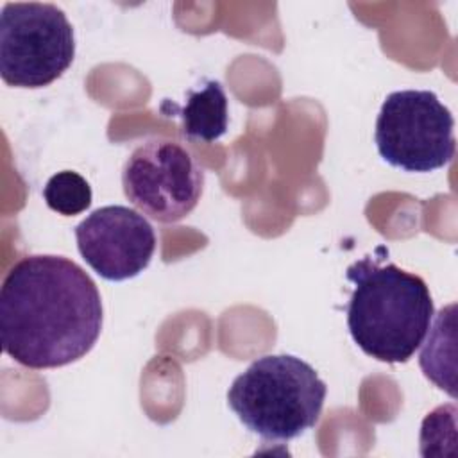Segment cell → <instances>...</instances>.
<instances>
[{
  "instance_id": "8992f818",
  "label": "cell",
  "mask_w": 458,
  "mask_h": 458,
  "mask_svg": "<svg viewBox=\"0 0 458 458\" xmlns=\"http://www.w3.org/2000/svg\"><path fill=\"white\" fill-rule=\"evenodd\" d=\"M122 186L129 202L143 215L161 224H175L197 208L204 170L181 143L150 138L125 159Z\"/></svg>"
},
{
  "instance_id": "ba28073f",
  "label": "cell",
  "mask_w": 458,
  "mask_h": 458,
  "mask_svg": "<svg viewBox=\"0 0 458 458\" xmlns=\"http://www.w3.org/2000/svg\"><path fill=\"white\" fill-rule=\"evenodd\" d=\"M172 111L181 118L188 140L211 143L227 132V95L218 81H204L199 89H188L184 106H172Z\"/></svg>"
},
{
  "instance_id": "3957f363",
  "label": "cell",
  "mask_w": 458,
  "mask_h": 458,
  "mask_svg": "<svg viewBox=\"0 0 458 458\" xmlns=\"http://www.w3.org/2000/svg\"><path fill=\"white\" fill-rule=\"evenodd\" d=\"M326 394V383L308 361L267 354L234 377L227 404L250 433L286 442L318 422Z\"/></svg>"
},
{
  "instance_id": "277c9868",
  "label": "cell",
  "mask_w": 458,
  "mask_h": 458,
  "mask_svg": "<svg viewBox=\"0 0 458 458\" xmlns=\"http://www.w3.org/2000/svg\"><path fill=\"white\" fill-rule=\"evenodd\" d=\"M75 36L63 9L7 2L0 13V75L14 88H43L73 63Z\"/></svg>"
},
{
  "instance_id": "52a82bcc",
  "label": "cell",
  "mask_w": 458,
  "mask_h": 458,
  "mask_svg": "<svg viewBox=\"0 0 458 458\" xmlns=\"http://www.w3.org/2000/svg\"><path fill=\"white\" fill-rule=\"evenodd\" d=\"M82 259L107 281H125L141 274L156 250L152 224L138 211L113 204L89 213L75 225Z\"/></svg>"
},
{
  "instance_id": "7a4b0ae2",
  "label": "cell",
  "mask_w": 458,
  "mask_h": 458,
  "mask_svg": "<svg viewBox=\"0 0 458 458\" xmlns=\"http://www.w3.org/2000/svg\"><path fill=\"white\" fill-rule=\"evenodd\" d=\"M354 284L345 306L354 344L383 363H406L422 345L435 306L426 281L394 263L365 256L345 270Z\"/></svg>"
},
{
  "instance_id": "9c48e42d",
  "label": "cell",
  "mask_w": 458,
  "mask_h": 458,
  "mask_svg": "<svg viewBox=\"0 0 458 458\" xmlns=\"http://www.w3.org/2000/svg\"><path fill=\"white\" fill-rule=\"evenodd\" d=\"M91 197L89 182L73 170L54 174L43 188L47 206L63 216H73L86 211L91 206Z\"/></svg>"
},
{
  "instance_id": "5b68a950",
  "label": "cell",
  "mask_w": 458,
  "mask_h": 458,
  "mask_svg": "<svg viewBox=\"0 0 458 458\" xmlns=\"http://www.w3.org/2000/svg\"><path fill=\"white\" fill-rule=\"evenodd\" d=\"M374 141L388 165L433 172L454 157V118L429 89L394 91L379 109Z\"/></svg>"
},
{
  "instance_id": "6da1fadb",
  "label": "cell",
  "mask_w": 458,
  "mask_h": 458,
  "mask_svg": "<svg viewBox=\"0 0 458 458\" xmlns=\"http://www.w3.org/2000/svg\"><path fill=\"white\" fill-rule=\"evenodd\" d=\"M102 322L95 281L64 256H25L4 277L2 349L27 369H57L84 358L97 344Z\"/></svg>"
}]
</instances>
